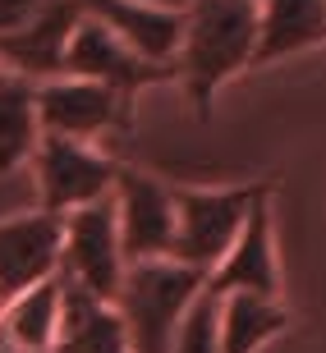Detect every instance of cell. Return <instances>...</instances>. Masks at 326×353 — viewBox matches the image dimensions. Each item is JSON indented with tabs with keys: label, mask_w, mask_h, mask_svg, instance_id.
<instances>
[{
	"label": "cell",
	"mask_w": 326,
	"mask_h": 353,
	"mask_svg": "<svg viewBox=\"0 0 326 353\" xmlns=\"http://www.w3.org/2000/svg\"><path fill=\"white\" fill-rule=\"evenodd\" d=\"M202 285H207L202 271H189V266L170 262V257L124 266L115 312H119V326H124V340H129V353L175 349L180 321L193 307V299L202 294Z\"/></svg>",
	"instance_id": "cell-2"
},
{
	"label": "cell",
	"mask_w": 326,
	"mask_h": 353,
	"mask_svg": "<svg viewBox=\"0 0 326 353\" xmlns=\"http://www.w3.org/2000/svg\"><path fill=\"white\" fill-rule=\"evenodd\" d=\"M51 353H129L115 303H102L60 280V330Z\"/></svg>",
	"instance_id": "cell-13"
},
{
	"label": "cell",
	"mask_w": 326,
	"mask_h": 353,
	"mask_svg": "<svg viewBox=\"0 0 326 353\" xmlns=\"http://www.w3.org/2000/svg\"><path fill=\"white\" fill-rule=\"evenodd\" d=\"M60 216L51 211H19L0 221V303L19 299L23 289L41 285L60 271Z\"/></svg>",
	"instance_id": "cell-10"
},
{
	"label": "cell",
	"mask_w": 326,
	"mask_h": 353,
	"mask_svg": "<svg viewBox=\"0 0 326 353\" xmlns=\"http://www.w3.org/2000/svg\"><path fill=\"white\" fill-rule=\"evenodd\" d=\"M0 307H5V303H0Z\"/></svg>",
	"instance_id": "cell-20"
},
{
	"label": "cell",
	"mask_w": 326,
	"mask_h": 353,
	"mask_svg": "<svg viewBox=\"0 0 326 353\" xmlns=\"http://www.w3.org/2000/svg\"><path fill=\"white\" fill-rule=\"evenodd\" d=\"M37 124L46 138H69V143H97L111 129H129L133 110L119 101L111 88L88 79H60L37 83Z\"/></svg>",
	"instance_id": "cell-7"
},
{
	"label": "cell",
	"mask_w": 326,
	"mask_h": 353,
	"mask_svg": "<svg viewBox=\"0 0 326 353\" xmlns=\"http://www.w3.org/2000/svg\"><path fill=\"white\" fill-rule=\"evenodd\" d=\"M271 197V183H230V188H175V243L170 262L211 275L244 230L248 211Z\"/></svg>",
	"instance_id": "cell-3"
},
{
	"label": "cell",
	"mask_w": 326,
	"mask_h": 353,
	"mask_svg": "<svg viewBox=\"0 0 326 353\" xmlns=\"http://www.w3.org/2000/svg\"><path fill=\"white\" fill-rule=\"evenodd\" d=\"M79 0H41V10L28 19L19 32L0 37V69L19 74L28 83H51L65 74V51L74 28L83 23Z\"/></svg>",
	"instance_id": "cell-9"
},
{
	"label": "cell",
	"mask_w": 326,
	"mask_h": 353,
	"mask_svg": "<svg viewBox=\"0 0 326 353\" xmlns=\"http://www.w3.org/2000/svg\"><path fill=\"white\" fill-rule=\"evenodd\" d=\"M65 74L69 79H88V83L111 88L129 110H133V101H138L143 88H157V83L175 79V69L147 65L143 55H133L119 37H111L97 19H83V23L74 28L69 51H65Z\"/></svg>",
	"instance_id": "cell-8"
},
{
	"label": "cell",
	"mask_w": 326,
	"mask_h": 353,
	"mask_svg": "<svg viewBox=\"0 0 326 353\" xmlns=\"http://www.w3.org/2000/svg\"><path fill=\"white\" fill-rule=\"evenodd\" d=\"M41 10V0H0V37H10Z\"/></svg>",
	"instance_id": "cell-19"
},
{
	"label": "cell",
	"mask_w": 326,
	"mask_h": 353,
	"mask_svg": "<svg viewBox=\"0 0 326 353\" xmlns=\"http://www.w3.org/2000/svg\"><path fill=\"white\" fill-rule=\"evenodd\" d=\"M258 51V0H193L184 10V32L175 51V79L202 119L211 101Z\"/></svg>",
	"instance_id": "cell-1"
},
{
	"label": "cell",
	"mask_w": 326,
	"mask_h": 353,
	"mask_svg": "<svg viewBox=\"0 0 326 353\" xmlns=\"http://www.w3.org/2000/svg\"><path fill=\"white\" fill-rule=\"evenodd\" d=\"M83 14L119 37L133 55H143L147 65L175 69V51H180L184 32V10L175 5H157V0H79Z\"/></svg>",
	"instance_id": "cell-12"
},
{
	"label": "cell",
	"mask_w": 326,
	"mask_h": 353,
	"mask_svg": "<svg viewBox=\"0 0 326 353\" xmlns=\"http://www.w3.org/2000/svg\"><path fill=\"white\" fill-rule=\"evenodd\" d=\"M37 143V83L0 69V174H14L19 165H28Z\"/></svg>",
	"instance_id": "cell-17"
},
{
	"label": "cell",
	"mask_w": 326,
	"mask_h": 353,
	"mask_svg": "<svg viewBox=\"0 0 326 353\" xmlns=\"http://www.w3.org/2000/svg\"><path fill=\"white\" fill-rule=\"evenodd\" d=\"M207 289L216 299L225 294H258V299H280V257H276V225H271V197L248 211L244 230L225 257L211 266Z\"/></svg>",
	"instance_id": "cell-11"
},
{
	"label": "cell",
	"mask_w": 326,
	"mask_h": 353,
	"mask_svg": "<svg viewBox=\"0 0 326 353\" xmlns=\"http://www.w3.org/2000/svg\"><path fill=\"white\" fill-rule=\"evenodd\" d=\"M216 312H221V299L202 285L193 307L184 312L180 335H175V349L170 353H221V344H216Z\"/></svg>",
	"instance_id": "cell-18"
},
{
	"label": "cell",
	"mask_w": 326,
	"mask_h": 353,
	"mask_svg": "<svg viewBox=\"0 0 326 353\" xmlns=\"http://www.w3.org/2000/svg\"><path fill=\"white\" fill-rule=\"evenodd\" d=\"M285 330H289V307L280 299H258V294H225L221 299V312H216L221 353H262Z\"/></svg>",
	"instance_id": "cell-15"
},
{
	"label": "cell",
	"mask_w": 326,
	"mask_h": 353,
	"mask_svg": "<svg viewBox=\"0 0 326 353\" xmlns=\"http://www.w3.org/2000/svg\"><path fill=\"white\" fill-rule=\"evenodd\" d=\"M326 41V0H258L253 65H271Z\"/></svg>",
	"instance_id": "cell-14"
},
{
	"label": "cell",
	"mask_w": 326,
	"mask_h": 353,
	"mask_svg": "<svg viewBox=\"0 0 326 353\" xmlns=\"http://www.w3.org/2000/svg\"><path fill=\"white\" fill-rule=\"evenodd\" d=\"M28 165L37 174L41 211H51V216H69L97 197H111L119 174V161L106 157L97 143H69V138H46V133Z\"/></svg>",
	"instance_id": "cell-5"
},
{
	"label": "cell",
	"mask_w": 326,
	"mask_h": 353,
	"mask_svg": "<svg viewBox=\"0 0 326 353\" xmlns=\"http://www.w3.org/2000/svg\"><path fill=\"white\" fill-rule=\"evenodd\" d=\"M60 330V275L23 289L0 307V344L19 353H46Z\"/></svg>",
	"instance_id": "cell-16"
},
{
	"label": "cell",
	"mask_w": 326,
	"mask_h": 353,
	"mask_svg": "<svg viewBox=\"0 0 326 353\" xmlns=\"http://www.w3.org/2000/svg\"><path fill=\"white\" fill-rule=\"evenodd\" d=\"M65 243H60V280L102 303H115L124 280V252L115 230V197H97L88 207L60 216Z\"/></svg>",
	"instance_id": "cell-4"
},
{
	"label": "cell",
	"mask_w": 326,
	"mask_h": 353,
	"mask_svg": "<svg viewBox=\"0 0 326 353\" xmlns=\"http://www.w3.org/2000/svg\"><path fill=\"white\" fill-rule=\"evenodd\" d=\"M111 197H115V230H119L124 266L170 257V243H175V188L161 183L157 174L138 170V165H119Z\"/></svg>",
	"instance_id": "cell-6"
}]
</instances>
